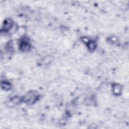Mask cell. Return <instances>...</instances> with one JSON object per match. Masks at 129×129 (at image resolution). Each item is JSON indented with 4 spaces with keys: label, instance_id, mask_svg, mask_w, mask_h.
<instances>
[{
    "label": "cell",
    "instance_id": "obj_2",
    "mask_svg": "<svg viewBox=\"0 0 129 129\" xmlns=\"http://www.w3.org/2000/svg\"><path fill=\"white\" fill-rule=\"evenodd\" d=\"M13 22L12 20H11L10 19H6L4 21L2 29L5 32L9 31L12 28L13 26Z\"/></svg>",
    "mask_w": 129,
    "mask_h": 129
},
{
    "label": "cell",
    "instance_id": "obj_7",
    "mask_svg": "<svg viewBox=\"0 0 129 129\" xmlns=\"http://www.w3.org/2000/svg\"><path fill=\"white\" fill-rule=\"evenodd\" d=\"M11 85L8 82L4 81L1 83V88L5 90H9L11 88Z\"/></svg>",
    "mask_w": 129,
    "mask_h": 129
},
{
    "label": "cell",
    "instance_id": "obj_5",
    "mask_svg": "<svg viewBox=\"0 0 129 129\" xmlns=\"http://www.w3.org/2000/svg\"><path fill=\"white\" fill-rule=\"evenodd\" d=\"M121 91V86L119 85L115 84L113 86V93L116 95H118L120 94Z\"/></svg>",
    "mask_w": 129,
    "mask_h": 129
},
{
    "label": "cell",
    "instance_id": "obj_6",
    "mask_svg": "<svg viewBox=\"0 0 129 129\" xmlns=\"http://www.w3.org/2000/svg\"><path fill=\"white\" fill-rule=\"evenodd\" d=\"M87 46L90 51H93L96 47V43L93 40H90L87 43Z\"/></svg>",
    "mask_w": 129,
    "mask_h": 129
},
{
    "label": "cell",
    "instance_id": "obj_4",
    "mask_svg": "<svg viewBox=\"0 0 129 129\" xmlns=\"http://www.w3.org/2000/svg\"><path fill=\"white\" fill-rule=\"evenodd\" d=\"M20 99L18 97H14L11 99L9 100V102L8 103V105H10L11 106H15L16 105H17L20 102Z\"/></svg>",
    "mask_w": 129,
    "mask_h": 129
},
{
    "label": "cell",
    "instance_id": "obj_1",
    "mask_svg": "<svg viewBox=\"0 0 129 129\" xmlns=\"http://www.w3.org/2000/svg\"><path fill=\"white\" fill-rule=\"evenodd\" d=\"M38 97L37 93L35 91H31L28 93L23 98L24 101L28 104H31L35 103Z\"/></svg>",
    "mask_w": 129,
    "mask_h": 129
},
{
    "label": "cell",
    "instance_id": "obj_3",
    "mask_svg": "<svg viewBox=\"0 0 129 129\" xmlns=\"http://www.w3.org/2000/svg\"><path fill=\"white\" fill-rule=\"evenodd\" d=\"M20 48L24 51H28L30 48V44L29 41L25 39L22 40L20 43Z\"/></svg>",
    "mask_w": 129,
    "mask_h": 129
}]
</instances>
